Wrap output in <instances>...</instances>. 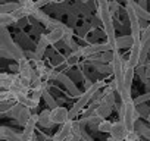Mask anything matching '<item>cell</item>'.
<instances>
[{"mask_svg":"<svg viewBox=\"0 0 150 141\" xmlns=\"http://www.w3.org/2000/svg\"><path fill=\"white\" fill-rule=\"evenodd\" d=\"M0 46L5 47L11 54H12V59H15L16 62H19L22 57H25V51L12 40V37L9 35L8 32V28L3 27L2 28V37H0Z\"/></svg>","mask_w":150,"mask_h":141,"instance_id":"1","label":"cell"},{"mask_svg":"<svg viewBox=\"0 0 150 141\" xmlns=\"http://www.w3.org/2000/svg\"><path fill=\"white\" fill-rule=\"evenodd\" d=\"M125 12L128 15V19H129V27H131V34L134 37L135 41H141V25H140V16L135 13L134 8L127 3L125 5Z\"/></svg>","mask_w":150,"mask_h":141,"instance_id":"2","label":"cell"},{"mask_svg":"<svg viewBox=\"0 0 150 141\" xmlns=\"http://www.w3.org/2000/svg\"><path fill=\"white\" fill-rule=\"evenodd\" d=\"M110 138L109 140H125L127 134H128V128L125 125V122L122 119L113 122L112 125V129H110Z\"/></svg>","mask_w":150,"mask_h":141,"instance_id":"3","label":"cell"},{"mask_svg":"<svg viewBox=\"0 0 150 141\" xmlns=\"http://www.w3.org/2000/svg\"><path fill=\"white\" fill-rule=\"evenodd\" d=\"M71 118H69V110L63 106H56L52 109V121L54 123H65L68 122Z\"/></svg>","mask_w":150,"mask_h":141,"instance_id":"4","label":"cell"},{"mask_svg":"<svg viewBox=\"0 0 150 141\" xmlns=\"http://www.w3.org/2000/svg\"><path fill=\"white\" fill-rule=\"evenodd\" d=\"M57 81H59V82H62V84L65 85V88L71 93V96H72V97H80V96H81L80 90L77 88V85L74 84V81H72L68 75H65V74L59 72V74H57Z\"/></svg>","mask_w":150,"mask_h":141,"instance_id":"5","label":"cell"},{"mask_svg":"<svg viewBox=\"0 0 150 141\" xmlns=\"http://www.w3.org/2000/svg\"><path fill=\"white\" fill-rule=\"evenodd\" d=\"M141 49H143V43L141 41H135L132 46H131V51H129V65L131 66H138L140 63V53H141Z\"/></svg>","mask_w":150,"mask_h":141,"instance_id":"6","label":"cell"},{"mask_svg":"<svg viewBox=\"0 0 150 141\" xmlns=\"http://www.w3.org/2000/svg\"><path fill=\"white\" fill-rule=\"evenodd\" d=\"M72 134V119H69L68 122H65L63 123V126H62V129L60 131H57L53 137H52V140H54V141H62V140H68V137Z\"/></svg>","mask_w":150,"mask_h":141,"instance_id":"7","label":"cell"},{"mask_svg":"<svg viewBox=\"0 0 150 141\" xmlns=\"http://www.w3.org/2000/svg\"><path fill=\"white\" fill-rule=\"evenodd\" d=\"M19 75L21 77H24V78H31L33 77V72H34V68L30 65V62H28V57L25 56V57H22L19 62Z\"/></svg>","mask_w":150,"mask_h":141,"instance_id":"8","label":"cell"},{"mask_svg":"<svg viewBox=\"0 0 150 141\" xmlns=\"http://www.w3.org/2000/svg\"><path fill=\"white\" fill-rule=\"evenodd\" d=\"M38 125L43 128H52L54 125V122L52 121V109H44L40 115H38Z\"/></svg>","mask_w":150,"mask_h":141,"instance_id":"9","label":"cell"},{"mask_svg":"<svg viewBox=\"0 0 150 141\" xmlns=\"http://www.w3.org/2000/svg\"><path fill=\"white\" fill-rule=\"evenodd\" d=\"M0 138H2V140H8V141H22L21 134L13 132L8 126H0Z\"/></svg>","mask_w":150,"mask_h":141,"instance_id":"10","label":"cell"},{"mask_svg":"<svg viewBox=\"0 0 150 141\" xmlns=\"http://www.w3.org/2000/svg\"><path fill=\"white\" fill-rule=\"evenodd\" d=\"M44 35H46V38H47L49 44H56L57 41L63 40L65 32H63L62 30H59V28H54V30H50V31H49L47 34H44Z\"/></svg>","mask_w":150,"mask_h":141,"instance_id":"11","label":"cell"},{"mask_svg":"<svg viewBox=\"0 0 150 141\" xmlns=\"http://www.w3.org/2000/svg\"><path fill=\"white\" fill-rule=\"evenodd\" d=\"M127 3H129V5L134 8V11H135V13L140 16V19H143V21H150V12H147V11L143 8V5L135 3L134 0H128Z\"/></svg>","mask_w":150,"mask_h":141,"instance_id":"12","label":"cell"},{"mask_svg":"<svg viewBox=\"0 0 150 141\" xmlns=\"http://www.w3.org/2000/svg\"><path fill=\"white\" fill-rule=\"evenodd\" d=\"M135 66H127L124 69V85L131 88L132 81H134V75H135Z\"/></svg>","mask_w":150,"mask_h":141,"instance_id":"13","label":"cell"},{"mask_svg":"<svg viewBox=\"0 0 150 141\" xmlns=\"http://www.w3.org/2000/svg\"><path fill=\"white\" fill-rule=\"evenodd\" d=\"M110 113H112V106H109V104H106V103L97 104V107H96V110H94V115H96L97 118H100V119H106Z\"/></svg>","mask_w":150,"mask_h":141,"instance_id":"14","label":"cell"},{"mask_svg":"<svg viewBox=\"0 0 150 141\" xmlns=\"http://www.w3.org/2000/svg\"><path fill=\"white\" fill-rule=\"evenodd\" d=\"M134 43H135V40H134L132 34H129V35H121V37L116 38V46H118V49H124V47H129V49H131V46H132Z\"/></svg>","mask_w":150,"mask_h":141,"instance_id":"15","label":"cell"},{"mask_svg":"<svg viewBox=\"0 0 150 141\" xmlns=\"http://www.w3.org/2000/svg\"><path fill=\"white\" fill-rule=\"evenodd\" d=\"M15 77H16V75H13V74L2 72V74H0V87L5 88V90H9V87H11L12 81L15 80Z\"/></svg>","mask_w":150,"mask_h":141,"instance_id":"16","label":"cell"},{"mask_svg":"<svg viewBox=\"0 0 150 141\" xmlns=\"http://www.w3.org/2000/svg\"><path fill=\"white\" fill-rule=\"evenodd\" d=\"M31 109L30 107H27V106H24L22 107V110H21V113L18 115V118H16V122L21 125V126H25V123L28 122V119L31 118Z\"/></svg>","mask_w":150,"mask_h":141,"instance_id":"17","label":"cell"},{"mask_svg":"<svg viewBox=\"0 0 150 141\" xmlns=\"http://www.w3.org/2000/svg\"><path fill=\"white\" fill-rule=\"evenodd\" d=\"M47 46H49V41H47L46 35L43 34V35L40 37V41H38L37 47H35V53H37V56H38L40 59L44 56V53H46V50H47Z\"/></svg>","mask_w":150,"mask_h":141,"instance_id":"18","label":"cell"},{"mask_svg":"<svg viewBox=\"0 0 150 141\" xmlns=\"http://www.w3.org/2000/svg\"><path fill=\"white\" fill-rule=\"evenodd\" d=\"M37 123H38V115H31V118L28 119V122L24 126V132L25 134H33Z\"/></svg>","mask_w":150,"mask_h":141,"instance_id":"19","label":"cell"},{"mask_svg":"<svg viewBox=\"0 0 150 141\" xmlns=\"http://www.w3.org/2000/svg\"><path fill=\"white\" fill-rule=\"evenodd\" d=\"M16 19L12 13H8V12H0V24H2V27H8L11 24H15Z\"/></svg>","mask_w":150,"mask_h":141,"instance_id":"20","label":"cell"},{"mask_svg":"<svg viewBox=\"0 0 150 141\" xmlns=\"http://www.w3.org/2000/svg\"><path fill=\"white\" fill-rule=\"evenodd\" d=\"M22 107H24V104H21V103H13L11 107H9V110L6 112V115H8V118H13V119H16L18 118V115L21 113V110H22Z\"/></svg>","mask_w":150,"mask_h":141,"instance_id":"21","label":"cell"},{"mask_svg":"<svg viewBox=\"0 0 150 141\" xmlns=\"http://www.w3.org/2000/svg\"><path fill=\"white\" fill-rule=\"evenodd\" d=\"M43 100L46 102L47 107H50V109H53V107H56V106H57L56 100H54V99L52 97V94L49 93V88H44V90H43Z\"/></svg>","mask_w":150,"mask_h":141,"instance_id":"22","label":"cell"},{"mask_svg":"<svg viewBox=\"0 0 150 141\" xmlns=\"http://www.w3.org/2000/svg\"><path fill=\"white\" fill-rule=\"evenodd\" d=\"M134 129L140 134V135H143L144 138H147V140H150V129L146 126V125H143V123H140L138 121L135 122V126H134Z\"/></svg>","mask_w":150,"mask_h":141,"instance_id":"23","label":"cell"},{"mask_svg":"<svg viewBox=\"0 0 150 141\" xmlns=\"http://www.w3.org/2000/svg\"><path fill=\"white\" fill-rule=\"evenodd\" d=\"M22 3H12V2H9V3H3L2 6H0V12H8V13H12L13 11H16L19 6H21Z\"/></svg>","mask_w":150,"mask_h":141,"instance_id":"24","label":"cell"},{"mask_svg":"<svg viewBox=\"0 0 150 141\" xmlns=\"http://www.w3.org/2000/svg\"><path fill=\"white\" fill-rule=\"evenodd\" d=\"M112 125H113V122H110L108 119H102L99 122V125H97V131H100V132H110Z\"/></svg>","mask_w":150,"mask_h":141,"instance_id":"25","label":"cell"},{"mask_svg":"<svg viewBox=\"0 0 150 141\" xmlns=\"http://www.w3.org/2000/svg\"><path fill=\"white\" fill-rule=\"evenodd\" d=\"M115 94H116V93L105 94L100 103H106V104H109V106H112V107H113V106H115Z\"/></svg>","mask_w":150,"mask_h":141,"instance_id":"26","label":"cell"},{"mask_svg":"<svg viewBox=\"0 0 150 141\" xmlns=\"http://www.w3.org/2000/svg\"><path fill=\"white\" fill-rule=\"evenodd\" d=\"M135 106H137V109H138V112H140L141 118H146V119H147V116L150 115V107H149V106H146L144 103H141V104H135Z\"/></svg>","mask_w":150,"mask_h":141,"instance_id":"27","label":"cell"},{"mask_svg":"<svg viewBox=\"0 0 150 141\" xmlns=\"http://www.w3.org/2000/svg\"><path fill=\"white\" fill-rule=\"evenodd\" d=\"M150 100V90L146 93V94H140L138 97H135L134 99V103L135 104H141V103H146V102H149Z\"/></svg>","mask_w":150,"mask_h":141,"instance_id":"28","label":"cell"},{"mask_svg":"<svg viewBox=\"0 0 150 141\" xmlns=\"http://www.w3.org/2000/svg\"><path fill=\"white\" fill-rule=\"evenodd\" d=\"M109 8H110L112 15H115L118 12V9H119V3L116 2V0H109Z\"/></svg>","mask_w":150,"mask_h":141,"instance_id":"29","label":"cell"},{"mask_svg":"<svg viewBox=\"0 0 150 141\" xmlns=\"http://www.w3.org/2000/svg\"><path fill=\"white\" fill-rule=\"evenodd\" d=\"M138 137H140V134H138L135 129H132V131H128L125 140H138Z\"/></svg>","mask_w":150,"mask_h":141,"instance_id":"30","label":"cell"},{"mask_svg":"<svg viewBox=\"0 0 150 141\" xmlns=\"http://www.w3.org/2000/svg\"><path fill=\"white\" fill-rule=\"evenodd\" d=\"M52 2H60V0H37V6H38V8H43L44 5L52 3Z\"/></svg>","mask_w":150,"mask_h":141,"instance_id":"31","label":"cell"},{"mask_svg":"<svg viewBox=\"0 0 150 141\" xmlns=\"http://www.w3.org/2000/svg\"><path fill=\"white\" fill-rule=\"evenodd\" d=\"M9 69L12 70V72H19V63H18V65H11Z\"/></svg>","mask_w":150,"mask_h":141,"instance_id":"32","label":"cell"},{"mask_svg":"<svg viewBox=\"0 0 150 141\" xmlns=\"http://www.w3.org/2000/svg\"><path fill=\"white\" fill-rule=\"evenodd\" d=\"M18 2H19V3H22V5H24V3H25V2H27V0H18Z\"/></svg>","mask_w":150,"mask_h":141,"instance_id":"33","label":"cell"},{"mask_svg":"<svg viewBox=\"0 0 150 141\" xmlns=\"http://www.w3.org/2000/svg\"><path fill=\"white\" fill-rule=\"evenodd\" d=\"M147 121H149V122H150V115H149V116H147Z\"/></svg>","mask_w":150,"mask_h":141,"instance_id":"34","label":"cell"},{"mask_svg":"<svg viewBox=\"0 0 150 141\" xmlns=\"http://www.w3.org/2000/svg\"><path fill=\"white\" fill-rule=\"evenodd\" d=\"M125 2H128V0H125Z\"/></svg>","mask_w":150,"mask_h":141,"instance_id":"35","label":"cell"},{"mask_svg":"<svg viewBox=\"0 0 150 141\" xmlns=\"http://www.w3.org/2000/svg\"><path fill=\"white\" fill-rule=\"evenodd\" d=\"M149 12H150V11H149Z\"/></svg>","mask_w":150,"mask_h":141,"instance_id":"36","label":"cell"}]
</instances>
